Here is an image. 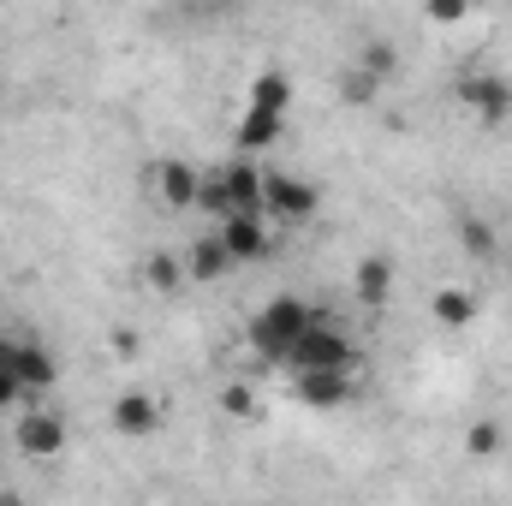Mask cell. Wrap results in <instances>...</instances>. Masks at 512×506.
Masks as SVG:
<instances>
[{"label": "cell", "mask_w": 512, "mask_h": 506, "mask_svg": "<svg viewBox=\"0 0 512 506\" xmlns=\"http://www.w3.org/2000/svg\"><path fill=\"white\" fill-rule=\"evenodd\" d=\"M316 322H328L316 304H304V298H268V304L251 316V352L274 358V364H286V352H292Z\"/></svg>", "instance_id": "obj_1"}, {"label": "cell", "mask_w": 512, "mask_h": 506, "mask_svg": "<svg viewBox=\"0 0 512 506\" xmlns=\"http://www.w3.org/2000/svg\"><path fill=\"white\" fill-rule=\"evenodd\" d=\"M286 370H292V376H322V370H346V376H352V370H358V346H352L334 322H316V328L286 352Z\"/></svg>", "instance_id": "obj_2"}, {"label": "cell", "mask_w": 512, "mask_h": 506, "mask_svg": "<svg viewBox=\"0 0 512 506\" xmlns=\"http://www.w3.org/2000/svg\"><path fill=\"white\" fill-rule=\"evenodd\" d=\"M12 441H18V453L24 459H66V441H72V429H66V417L60 411H18V429H12Z\"/></svg>", "instance_id": "obj_3"}, {"label": "cell", "mask_w": 512, "mask_h": 506, "mask_svg": "<svg viewBox=\"0 0 512 506\" xmlns=\"http://www.w3.org/2000/svg\"><path fill=\"white\" fill-rule=\"evenodd\" d=\"M459 102L477 114V126H507L512 120V78L501 72H471V78H459Z\"/></svg>", "instance_id": "obj_4"}, {"label": "cell", "mask_w": 512, "mask_h": 506, "mask_svg": "<svg viewBox=\"0 0 512 506\" xmlns=\"http://www.w3.org/2000/svg\"><path fill=\"white\" fill-rule=\"evenodd\" d=\"M322 203V191L298 173H262V215H280V221H310Z\"/></svg>", "instance_id": "obj_5"}, {"label": "cell", "mask_w": 512, "mask_h": 506, "mask_svg": "<svg viewBox=\"0 0 512 506\" xmlns=\"http://www.w3.org/2000/svg\"><path fill=\"white\" fill-rule=\"evenodd\" d=\"M0 370L18 381L24 393H48L54 381H60V370H54V358L36 346V340H0Z\"/></svg>", "instance_id": "obj_6"}, {"label": "cell", "mask_w": 512, "mask_h": 506, "mask_svg": "<svg viewBox=\"0 0 512 506\" xmlns=\"http://www.w3.org/2000/svg\"><path fill=\"white\" fill-rule=\"evenodd\" d=\"M108 423L126 435V441H149V435H161V423H167V405L155 399V393H120L114 405H108Z\"/></svg>", "instance_id": "obj_7"}, {"label": "cell", "mask_w": 512, "mask_h": 506, "mask_svg": "<svg viewBox=\"0 0 512 506\" xmlns=\"http://www.w3.org/2000/svg\"><path fill=\"white\" fill-rule=\"evenodd\" d=\"M215 239H221V251L233 256V268H239V262H262V256L274 251V233H268V215H227Z\"/></svg>", "instance_id": "obj_8"}, {"label": "cell", "mask_w": 512, "mask_h": 506, "mask_svg": "<svg viewBox=\"0 0 512 506\" xmlns=\"http://www.w3.org/2000/svg\"><path fill=\"white\" fill-rule=\"evenodd\" d=\"M215 185H221V197H227V215H262V167H256L251 155L227 161V167L215 173Z\"/></svg>", "instance_id": "obj_9"}, {"label": "cell", "mask_w": 512, "mask_h": 506, "mask_svg": "<svg viewBox=\"0 0 512 506\" xmlns=\"http://www.w3.org/2000/svg\"><path fill=\"white\" fill-rule=\"evenodd\" d=\"M197 191H203V173H197L191 161L167 155V161L155 167V197H161L167 209H197Z\"/></svg>", "instance_id": "obj_10"}, {"label": "cell", "mask_w": 512, "mask_h": 506, "mask_svg": "<svg viewBox=\"0 0 512 506\" xmlns=\"http://www.w3.org/2000/svg\"><path fill=\"white\" fill-rule=\"evenodd\" d=\"M292 393L310 405V411H340L352 399V376L346 370H322V376H292Z\"/></svg>", "instance_id": "obj_11"}, {"label": "cell", "mask_w": 512, "mask_h": 506, "mask_svg": "<svg viewBox=\"0 0 512 506\" xmlns=\"http://www.w3.org/2000/svg\"><path fill=\"white\" fill-rule=\"evenodd\" d=\"M429 316H435L447 334H459V328H471V322H477V298H471L465 286H441V292L429 298Z\"/></svg>", "instance_id": "obj_12"}, {"label": "cell", "mask_w": 512, "mask_h": 506, "mask_svg": "<svg viewBox=\"0 0 512 506\" xmlns=\"http://www.w3.org/2000/svg\"><path fill=\"white\" fill-rule=\"evenodd\" d=\"M352 292H358L370 310L387 304V292H393V256H382V251L364 256V262H358V274H352Z\"/></svg>", "instance_id": "obj_13"}, {"label": "cell", "mask_w": 512, "mask_h": 506, "mask_svg": "<svg viewBox=\"0 0 512 506\" xmlns=\"http://www.w3.org/2000/svg\"><path fill=\"white\" fill-rule=\"evenodd\" d=\"M286 108H292V78L286 72H256L251 78V114L286 120Z\"/></svg>", "instance_id": "obj_14"}, {"label": "cell", "mask_w": 512, "mask_h": 506, "mask_svg": "<svg viewBox=\"0 0 512 506\" xmlns=\"http://www.w3.org/2000/svg\"><path fill=\"white\" fill-rule=\"evenodd\" d=\"M233 268V256L221 251V239H197L191 251H185V280H197V286H209V280H221Z\"/></svg>", "instance_id": "obj_15"}, {"label": "cell", "mask_w": 512, "mask_h": 506, "mask_svg": "<svg viewBox=\"0 0 512 506\" xmlns=\"http://www.w3.org/2000/svg\"><path fill=\"white\" fill-rule=\"evenodd\" d=\"M280 131H286V120H274V114H251V108H245V120H239V131H233V143H239V155H256V149H268Z\"/></svg>", "instance_id": "obj_16"}, {"label": "cell", "mask_w": 512, "mask_h": 506, "mask_svg": "<svg viewBox=\"0 0 512 506\" xmlns=\"http://www.w3.org/2000/svg\"><path fill=\"white\" fill-rule=\"evenodd\" d=\"M501 447H507L501 417H477V423L465 429V453H471V459H501Z\"/></svg>", "instance_id": "obj_17"}, {"label": "cell", "mask_w": 512, "mask_h": 506, "mask_svg": "<svg viewBox=\"0 0 512 506\" xmlns=\"http://www.w3.org/2000/svg\"><path fill=\"white\" fill-rule=\"evenodd\" d=\"M221 417H233V423H256L262 417V399H256L251 381H227L221 387Z\"/></svg>", "instance_id": "obj_18"}, {"label": "cell", "mask_w": 512, "mask_h": 506, "mask_svg": "<svg viewBox=\"0 0 512 506\" xmlns=\"http://www.w3.org/2000/svg\"><path fill=\"white\" fill-rule=\"evenodd\" d=\"M358 72H370L376 84H387V78L399 72V48H393L387 36H370V42H364V54H358Z\"/></svg>", "instance_id": "obj_19"}, {"label": "cell", "mask_w": 512, "mask_h": 506, "mask_svg": "<svg viewBox=\"0 0 512 506\" xmlns=\"http://www.w3.org/2000/svg\"><path fill=\"white\" fill-rule=\"evenodd\" d=\"M143 280H149L155 292H179V286H185V262L167 256V251H155L149 262H143Z\"/></svg>", "instance_id": "obj_20"}, {"label": "cell", "mask_w": 512, "mask_h": 506, "mask_svg": "<svg viewBox=\"0 0 512 506\" xmlns=\"http://www.w3.org/2000/svg\"><path fill=\"white\" fill-rule=\"evenodd\" d=\"M459 245L471 256H495V227L483 215H459Z\"/></svg>", "instance_id": "obj_21"}, {"label": "cell", "mask_w": 512, "mask_h": 506, "mask_svg": "<svg viewBox=\"0 0 512 506\" xmlns=\"http://www.w3.org/2000/svg\"><path fill=\"white\" fill-rule=\"evenodd\" d=\"M376 90H382V84H376L370 72H358V66L340 78V102H352V108H370V102H376Z\"/></svg>", "instance_id": "obj_22"}, {"label": "cell", "mask_w": 512, "mask_h": 506, "mask_svg": "<svg viewBox=\"0 0 512 506\" xmlns=\"http://www.w3.org/2000/svg\"><path fill=\"white\" fill-rule=\"evenodd\" d=\"M465 12H471V6H465V0H435V6H429V12H423V18H429V24H459V18H465Z\"/></svg>", "instance_id": "obj_23"}, {"label": "cell", "mask_w": 512, "mask_h": 506, "mask_svg": "<svg viewBox=\"0 0 512 506\" xmlns=\"http://www.w3.org/2000/svg\"><path fill=\"white\" fill-rule=\"evenodd\" d=\"M108 346H114V358H137V328H114Z\"/></svg>", "instance_id": "obj_24"}, {"label": "cell", "mask_w": 512, "mask_h": 506, "mask_svg": "<svg viewBox=\"0 0 512 506\" xmlns=\"http://www.w3.org/2000/svg\"><path fill=\"white\" fill-rule=\"evenodd\" d=\"M18 393H24V387H18V381L0 370V411H6V405H18Z\"/></svg>", "instance_id": "obj_25"}, {"label": "cell", "mask_w": 512, "mask_h": 506, "mask_svg": "<svg viewBox=\"0 0 512 506\" xmlns=\"http://www.w3.org/2000/svg\"><path fill=\"white\" fill-rule=\"evenodd\" d=\"M0 506H24V495L18 489H0Z\"/></svg>", "instance_id": "obj_26"}, {"label": "cell", "mask_w": 512, "mask_h": 506, "mask_svg": "<svg viewBox=\"0 0 512 506\" xmlns=\"http://www.w3.org/2000/svg\"><path fill=\"white\" fill-rule=\"evenodd\" d=\"M507 286H512V262H507Z\"/></svg>", "instance_id": "obj_27"}]
</instances>
